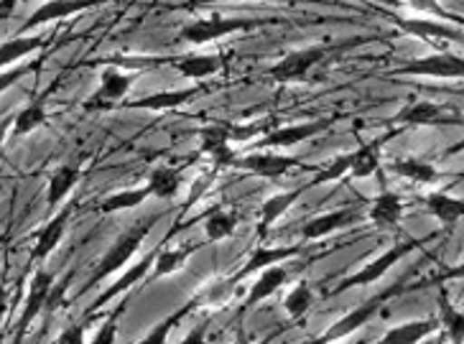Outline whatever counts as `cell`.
Segmentation results:
<instances>
[{"label":"cell","mask_w":464,"mask_h":344,"mask_svg":"<svg viewBox=\"0 0 464 344\" xmlns=\"http://www.w3.org/2000/svg\"><path fill=\"white\" fill-rule=\"evenodd\" d=\"M62 289L64 286H56L54 275L49 273V271H44V268H39L36 273L31 275L26 301H24L21 317H18V334H24L34 324V319L39 317L44 309H46V303L62 293Z\"/></svg>","instance_id":"obj_12"},{"label":"cell","mask_w":464,"mask_h":344,"mask_svg":"<svg viewBox=\"0 0 464 344\" xmlns=\"http://www.w3.org/2000/svg\"><path fill=\"white\" fill-rule=\"evenodd\" d=\"M357 220H360V212H357L355 206H340V209H332V212H324V215L312 217V220L301 227V237H304L306 243L322 240V237H327V234L340 233L344 227L355 225Z\"/></svg>","instance_id":"obj_20"},{"label":"cell","mask_w":464,"mask_h":344,"mask_svg":"<svg viewBox=\"0 0 464 344\" xmlns=\"http://www.w3.org/2000/svg\"><path fill=\"white\" fill-rule=\"evenodd\" d=\"M286 281H288V268H284L281 263H278V265H271V268H266V271H260L258 278H256V283H253L250 291H247L246 301H243V311L253 309V306H258V303H263L266 299H271L276 291L281 289Z\"/></svg>","instance_id":"obj_29"},{"label":"cell","mask_w":464,"mask_h":344,"mask_svg":"<svg viewBox=\"0 0 464 344\" xmlns=\"http://www.w3.org/2000/svg\"><path fill=\"white\" fill-rule=\"evenodd\" d=\"M301 245H281V248H256L250 255H247V261L235 271V275L230 278H225L227 283H230L232 289L240 283V281H246L247 275L260 273V271H266V268H271V265H278V263L288 261V258H294V255H299Z\"/></svg>","instance_id":"obj_18"},{"label":"cell","mask_w":464,"mask_h":344,"mask_svg":"<svg viewBox=\"0 0 464 344\" xmlns=\"http://www.w3.org/2000/svg\"><path fill=\"white\" fill-rule=\"evenodd\" d=\"M46 123H49V112L44 108V100H34V102H28L26 108H21V110L15 112L11 136L24 138Z\"/></svg>","instance_id":"obj_35"},{"label":"cell","mask_w":464,"mask_h":344,"mask_svg":"<svg viewBox=\"0 0 464 344\" xmlns=\"http://www.w3.org/2000/svg\"><path fill=\"white\" fill-rule=\"evenodd\" d=\"M409 281L411 273L401 275L396 283H391L388 289L378 291L375 296H368L365 301H360L355 309H350L344 317H340L334 324H329L327 330L322 331L316 339L306 344H340L342 339H347V337H353L355 331H360L365 324H370L372 319L378 317L382 311V306L391 301V299H398V296H403L406 289H409Z\"/></svg>","instance_id":"obj_1"},{"label":"cell","mask_w":464,"mask_h":344,"mask_svg":"<svg viewBox=\"0 0 464 344\" xmlns=\"http://www.w3.org/2000/svg\"><path fill=\"white\" fill-rule=\"evenodd\" d=\"M437 319L451 344H464V311L451 303L447 283H437Z\"/></svg>","instance_id":"obj_23"},{"label":"cell","mask_w":464,"mask_h":344,"mask_svg":"<svg viewBox=\"0 0 464 344\" xmlns=\"http://www.w3.org/2000/svg\"><path fill=\"white\" fill-rule=\"evenodd\" d=\"M237 222L240 217L230 212V209H222V206H212L202 220V227H205V234L209 243H222L227 240L235 230H237Z\"/></svg>","instance_id":"obj_32"},{"label":"cell","mask_w":464,"mask_h":344,"mask_svg":"<svg viewBox=\"0 0 464 344\" xmlns=\"http://www.w3.org/2000/svg\"><path fill=\"white\" fill-rule=\"evenodd\" d=\"M136 80L138 74H128V72L118 67H105L100 72V84H97L95 95L84 102V110L100 112L123 105L125 97L130 92V87L136 84Z\"/></svg>","instance_id":"obj_8"},{"label":"cell","mask_w":464,"mask_h":344,"mask_svg":"<svg viewBox=\"0 0 464 344\" xmlns=\"http://www.w3.org/2000/svg\"><path fill=\"white\" fill-rule=\"evenodd\" d=\"M398 77H431V80H464V56L451 52L411 59L396 69Z\"/></svg>","instance_id":"obj_7"},{"label":"cell","mask_w":464,"mask_h":344,"mask_svg":"<svg viewBox=\"0 0 464 344\" xmlns=\"http://www.w3.org/2000/svg\"><path fill=\"white\" fill-rule=\"evenodd\" d=\"M271 128H274V125H271V120H268V118H263V120H256V123L227 125V133H230V143H247V140L258 138L260 133L266 136Z\"/></svg>","instance_id":"obj_39"},{"label":"cell","mask_w":464,"mask_h":344,"mask_svg":"<svg viewBox=\"0 0 464 344\" xmlns=\"http://www.w3.org/2000/svg\"><path fill=\"white\" fill-rule=\"evenodd\" d=\"M342 177H350V153H340L332 164L319 168L314 179L309 181V189L322 186V184H332V181H340Z\"/></svg>","instance_id":"obj_38"},{"label":"cell","mask_w":464,"mask_h":344,"mask_svg":"<svg viewBox=\"0 0 464 344\" xmlns=\"http://www.w3.org/2000/svg\"><path fill=\"white\" fill-rule=\"evenodd\" d=\"M403 217V196L396 192L382 189L368 206V220L378 227V230H393Z\"/></svg>","instance_id":"obj_25"},{"label":"cell","mask_w":464,"mask_h":344,"mask_svg":"<svg viewBox=\"0 0 464 344\" xmlns=\"http://www.w3.org/2000/svg\"><path fill=\"white\" fill-rule=\"evenodd\" d=\"M5 314H8V291L0 286V324H3Z\"/></svg>","instance_id":"obj_49"},{"label":"cell","mask_w":464,"mask_h":344,"mask_svg":"<svg viewBox=\"0 0 464 344\" xmlns=\"http://www.w3.org/2000/svg\"><path fill=\"white\" fill-rule=\"evenodd\" d=\"M401 130L391 128L385 136L372 138L368 143H360L355 151H350V179H370L375 174H381L382 164V146L396 138Z\"/></svg>","instance_id":"obj_15"},{"label":"cell","mask_w":464,"mask_h":344,"mask_svg":"<svg viewBox=\"0 0 464 344\" xmlns=\"http://www.w3.org/2000/svg\"><path fill=\"white\" fill-rule=\"evenodd\" d=\"M100 3H108V0H44L42 5L24 21V26L18 28V31L21 33L36 31V28L46 26V24H56V21L72 18V15L82 14V11H90V8H95Z\"/></svg>","instance_id":"obj_14"},{"label":"cell","mask_w":464,"mask_h":344,"mask_svg":"<svg viewBox=\"0 0 464 344\" xmlns=\"http://www.w3.org/2000/svg\"><path fill=\"white\" fill-rule=\"evenodd\" d=\"M56 344H84V324H69L67 330L56 337Z\"/></svg>","instance_id":"obj_44"},{"label":"cell","mask_w":464,"mask_h":344,"mask_svg":"<svg viewBox=\"0 0 464 344\" xmlns=\"http://www.w3.org/2000/svg\"><path fill=\"white\" fill-rule=\"evenodd\" d=\"M457 153H464V140H459V143L450 146V148L444 151V156H457Z\"/></svg>","instance_id":"obj_50"},{"label":"cell","mask_w":464,"mask_h":344,"mask_svg":"<svg viewBox=\"0 0 464 344\" xmlns=\"http://www.w3.org/2000/svg\"><path fill=\"white\" fill-rule=\"evenodd\" d=\"M177 69L181 77L202 82L207 77H215L222 72V56L219 54H187V56H171L169 62Z\"/></svg>","instance_id":"obj_28"},{"label":"cell","mask_w":464,"mask_h":344,"mask_svg":"<svg viewBox=\"0 0 464 344\" xmlns=\"http://www.w3.org/2000/svg\"><path fill=\"white\" fill-rule=\"evenodd\" d=\"M391 171L396 174L398 179L416 184V186H434V184L441 181V171H439L437 166L423 161V158H416V156L396 158V161L391 164Z\"/></svg>","instance_id":"obj_27"},{"label":"cell","mask_w":464,"mask_h":344,"mask_svg":"<svg viewBox=\"0 0 464 344\" xmlns=\"http://www.w3.org/2000/svg\"><path fill=\"white\" fill-rule=\"evenodd\" d=\"M437 233L426 234V237H403V240H398L396 245H391V248L381 253V255H375L372 261L365 263L357 273L353 275H344L340 283L332 289V296H340L344 291H353V289H365L370 283H375V281H381L382 275L388 273L396 263H401L406 255L411 253H416L419 248H423L429 240H434Z\"/></svg>","instance_id":"obj_2"},{"label":"cell","mask_w":464,"mask_h":344,"mask_svg":"<svg viewBox=\"0 0 464 344\" xmlns=\"http://www.w3.org/2000/svg\"><path fill=\"white\" fill-rule=\"evenodd\" d=\"M312 306H314V291H312L306 278H301L299 283L286 293V299H284V311H286L291 319H301Z\"/></svg>","instance_id":"obj_37"},{"label":"cell","mask_w":464,"mask_h":344,"mask_svg":"<svg viewBox=\"0 0 464 344\" xmlns=\"http://www.w3.org/2000/svg\"><path fill=\"white\" fill-rule=\"evenodd\" d=\"M21 3H26V0H0V18H5V15L14 14Z\"/></svg>","instance_id":"obj_47"},{"label":"cell","mask_w":464,"mask_h":344,"mask_svg":"<svg viewBox=\"0 0 464 344\" xmlns=\"http://www.w3.org/2000/svg\"><path fill=\"white\" fill-rule=\"evenodd\" d=\"M199 153L212 158L215 168H232L237 153L232 148L227 125H207L199 130Z\"/></svg>","instance_id":"obj_19"},{"label":"cell","mask_w":464,"mask_h":344,"mask_svg":"<svg viewBox=\"0 0 464 344\" xmlns=\"http://www.w3.org/2000/svg\"><path fill=\"white\" fill-rule=\"evenodd\" d=\"M309 192V184H304V186H296V189H291V192H281V194H274V196H268L258 209V227H256V233L258 237H268V233L274 230V225L284 215H286L291 206L296 205L301 199V194Z\"/></svg>","instance_id":"obj_22"},{"label":"cell","mask_w":464,"mask_h":344,"mask_svg":"<svg viewBox=\"0 0 464 344\" xmlns=\"http://www.w3.org/2000/svg\"><path fill=\"white\" fill-rule=\"evenodd\" d=\"M194 309H199V299H194V301H187L184 306H179L174 314H169L166 319H161L159 324H153L136 344H166L169 342V337H171V331L177 330L179 324H181V319L189 317Z\"/></svg>","instance_id":"obj_31"},{"label":"cell","mask_w":464,"mask_h":344,"mask_svg":"<svg viewBox=\"0 0 464 344\" xmlns=\"http://www.w3.org/2000/svg\"><path fill=\"white\" fill-rule=\"evenodd\" d=\"M421 205L441 225L444 233H450L464 222V196H454L450 192H431L423 196Z\"/></svg>","instance_id":"obj_21"},{"label":"cell","mask_w":464,"mask_h":344,"mask_svg":"<svg viewBox=\"0 0 464 344\" xmlns=\"http://www.w3.org/2000/svg\"><path fill=\"white\" fill-rule=\"evenodd\" d=\"M439 330L437 317L413 319V321H403L396 324L382 334L375 344H421L426 337H431Z\"/></svg>","instance_id":"obj_26"},{"label":"cell","mask_w":464,"mask_h":344,"mask_svg":"<svg viewBox=\"0 0 464 344\" xmlns=\"http://www.w3.org/2000/svg\"><path fill=\"white\" fill-rule=\"evenodd\" d=\"M125 303L123 306H118L112 314H110L102 324H100V330L95 331V337H92V342L90 344H115L118 339V324H121V314H123Z\"/></svg>","instance_id":"obj_40"},{"label":"cell","mask_w":464,"mask_h":344,"mask_svg":"<svg viewBox=\"0 0 464 344\" xmlns=\"http://www.w3.org/2000/svg\"><path fill=\"white\" fill-rule=\"evenodd\" d=\"M232 168H240V171H247L253 177H260V179L278 181L286 177L291 168H301V161L296 156H286V153H276V151H250L243 153L235 158Z\"/></svg>","instance_id":"obj_9"},{"label":"cell","mask_w":464,"mask_h":344,"mask_svg":"<svg viewBox=\"0 0 464 344\" xmlns=\"http://www.w3.org/2000/svg\"><path fill=\"white\" fill-rule=\"evenodd\" d=\"M156 253H159V248L153 250V253H149V255H143L138 263H133L123 275H118V278L110 283L108 289L102 291L95 301L87 306L84 317L92 319L97 311H100V309H105L110 301H115V299H118V296H123V293H130V291L136 289L138 283H143V281L150 275V268H153V261H156Z\"/></svg>","instance_id":"obj_11"},{"label":"cell","mask_w":464,"mask_h":344,"mask_svg":"<svg viewBox=\"0 0 464 344\" xmlns=\"http://www.w3.org/2000/svg\"><path fill=\"white\" fill-rule=\"evenodd\" d=\"M44 46V36L39 33H18L14 39L0 43V72L15 67L21 59L36 54Z\"/></svg>","instance_id":"obj_30"},{"label":"cell","mask_w":464,"mask_h":344,"mask_svg":"<svg viewBox=\"0 0 464 344\" xmlns=\"http://www.w3.org/2000/svg\"><path fill=\"white\" fill-rule=\"evenodd\" d=\"M329 54H332L329 43H312V46H304V49H291L276 64L268 67V77L276 84L304 82V80H309L312 69L319 67Z\"/></svg>","instance_id":"obj_6"},{"label":"cell","mask_w":464,"mask_h":344,"mask_svg":"<svg viewBox=\"0 0 464 344\" xmlns=\"http://www.w3.org/2000/svg\"><path fill=\"white\" fill-rule=\"evenodd\" d=\"M268 24H278V21H271V18H225V15L212 14L181 26L179 39L189 46H205V43L219 42L230 33H243V31H253V28L268 26Z\"/></svg>","instance_id":"obj_3"},{"label":"cell","mask_w":464,"mask_h":344,"mask_svg":"<svg viewBox=\"0 0 464 344\" xmlns=\"http://www.w3.org/2000/svg\"><path fill=\"white\" fill-rule=\"evenodd\" d=\"M80 179H82V171L77 166H56L54 171L49 174V184H46V209L56 212L69 194L74 192V186L80 184Z\"/></svg>","instance_id":"obj_24"},{"label":"cell","mask_w":464,"mask_h":344,"mask_svg":"<svg viewBox=\"0 0 464 344\" xmlns=\"http://www.w3.org/2000/svg\"><path fill=\"white\" fill-rule=\"evenodd\" d=\"M340 344H342V342H340Z\"/></svg>","instance_id":"obj_52"},{"label":"cell","mask_w":464,"mask_h":344,"mask_svg":"<svg viewBox=\"0 0 464 344\" xmlns=\"http://www.w3.org/2000/svg\"><path fill=\"white\" fill-rule=\"evenodd\" d=\"M179 344H209L207 342V327L202 324V327H197V330H191L184 339Z\"/></svg>","instance_id":"obj_45"},{"label":"cell","mask_w":464,"mask_h":344,"mask_svg":"<svg viewBox=\"0 0 464 344\" xmlns=\"http://www.w3.org/2000/svg\"><path fill=\"white\" fill-rule=\"evenodd\" d=\"M450 281H464V261L451 265V268H444L441 273H434L431 278H426L421 283H416L413 289H423V286H437V283H450Z\"/></svg>","instance_id":"obj_41"},{"label":"cell","mask_w":464,"mask_h":344,"mask_svg":"<svg viewBox=\"0 0 464 344\" xmlns=\"http://www.w3.org/2000/svg\"><path fill=\"white\" fill-rule=\"evenodd\" d=\"M334 123L332 118H319V120H306V123L296 125H281V128H271L266 136L256 143V151H276V148H294L309 138L324 133L329 125Z\"/></svg>","instance_id":"obj_10"},{"label":"cell","mask_w":464,"mask_h":344,"mask_svg":"<svg viewBox=\"0 0 464 344\" xmlns=\"http://www.w3.org/2000/svg\"><path fill=\"white\" fill-rule=\"evenodd\" d=\"M146 186L150 189V196H156V199H174L181 189V174H179V168H171V166H156V168H150Z\"/></svg>","instance_id":"obj_34"},{"label":"cell","mask_w":464,"mask_h":344,"mask_svg":"<svg viewBox=\"0 0 464 344\" xmlns=\"http://www.w3.org/2000/svg\"><path fill=\"white\" fill-rule=\"evenodd\" d=\"M199 5H212V3H291V0H197Z\"/></svg>","instance_id":"obj_46"},{"label":"cell","mask_w":464,"mask_h":344,"mask_svg":"<svg viewBox=\"0 0 464 344\" xmlns=\"http://www.w3.org/2000/svg\"><path fill=\"white\" fill-rule=\"evenodd\" d=\"M14 118L15 115H8V118H3V120H0V146L5 143V138H8L11 128H14Z\"/></svg>","instance_id":"obj_48"},{"label":"cell","mask_w":464,"mask_h":344,"mask_svg":"<svg viewBox=\"0 0 464 344\" xmlns=\"http://www.w3.org/2000/svg\"><path fill=\"white\" fill-rule=\"evenodd\" d=\"M189 255H191L189 245H184V248H159L149 278L150 281H159V278H166V275L177 273V271L184 268V263L189 261Z\"/></svg>","instance_id":"obj_36"},{"label":"cell","mask_w":464,"mask_h":344,"mask_svg":"<svg viewBox=\"0 0 464 344\" xmlns=\"http://www.w3.org/2000/svg\"><path fill=\"white\" fill-rule=\"evenodd\" d=\"M159 220V217H153V220L146 222H138L136 227H130V230H125L112 245H110L105 253H102V258L95 265V273L92 278L87 281V286L84 291H90L92 286H97L100 281H105L108 275H115L118 271H123L128 263L133 261V255H136L140 245H143V240H146V234L150 233V227H153V222Z\"/></svg>","instance_id":"obj_4"},{"label":"cell","mask_w":464,"mask_h":344,"mask_svg":"<svg viewBox=\"0 0 464 344\" xmlns=\"http://www.w3.org/2000/svg\"><path fill=\"white\" fill-rule=\"evenodd\" d=\"M69 222H72V209H59L54 217H49V222L36 230V234H34L36 240H34V248H31V263L34 265L46 261L62 245V240L67 234Z\"/></svg>","instance_id":"obj_17"},{"label":"cell","mask_w":464,"mask_h":344,"mask_svg":"<svg viewBox=\"0 0 464 344\" xmlns=\"http://www.w3.org/2000/svg\"><path fill=\"white\" fill-rule=\"evenodd\" d=\"M393 128H464V110L431 100H413L391 120Z\"/></svg>","instance_id":"obj_5"},{"label":"cell","mask_w":464,"mask_h":344,"mask_svg":"<svg viewBox=\"0 0 464 344\" xmlns=\"http://www.w3.org/2000/svg\"><path fill=\"white\" fill-rule=\"evenodd\" d=\"M205 92V87H184V90H161V92H150V95L138 97V100H128L123 102L125 110H149V112H166L179 110L194 97Z\"/></svg>","instance_id":"obj_16"},{"label":"cell","mask_w":464,"mask_h":344,"mask_svg":"<svg viewBox=\"0 0 464 344\" xmlns=\"http://www.w3.org/2000/svg\"><path fill=\"white\" fill-rule=\"evenodd\" d=\"M150 196V189L143 184V186H133V189H121V192L108 194L97 209L100 215H118V212H128V209H136Z\"/></svg>","instance_id":"obj_33"},{"label":"cell","mask_w":464,"mask_h":344,"mask_svg":"<svg viewBox=\"0 0 464 344\" xmlns=\"http://www.w3.org/2000/svg\"><path fill=\"white\" fill-rule=\"evenodd\" d=\"M411 11H419V14L429 15V18H439V14L447 8L441 0H403Z\"/></svg>","instance_id":"obj_42"},{"label":"cell","mask_w":464,"mask_h":344,"mask_svg":"<svg viewBox=\"0 0 464 344\" xmlns=\"http://www.w3.org/2000/svg\"><path fill=\"white\" fill-rule=\"evenodd\" d=\"M28 72H31V67L3 69V72H0V95H3V92H8V90H11V87L18 82V80H24Z\"/></svg>","instance_id":"obj_43"},{"label":"cell","mask_w":464,"mask_h":344,"mask_svg":"<svg viewBox=\"0 0 464 344\" xmlns=\"http://www.w3.org/2000/svg\"><path fill=\"white\" fill-rule=\"evenodd\" d=\"M391 21H393V26H396L401 33L413 36V39H421V42L426 43H464V28L454 26V24H447V21H439V18H398V15H393Z\"/></svg>","instance_id":"obj_13"},{"label":"cell","mask_w":464,"mask_h":344,"mask_svg":"<svg viewBox=\"0 0 464 344\" xmlns=\"http://www.w3.org/2000/svg\"><path fill=\"white\" fill-rule=\"evenodd\" d=\"M235 344H253L246 337V331H237V337H235Z\"/></svg>","instance_id":"obj_51"}]
</instances>
